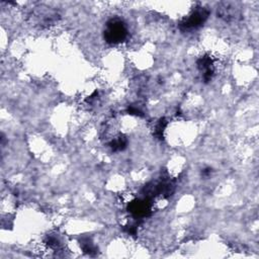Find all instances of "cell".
Listing matches in <instances>:
<instances>
[{"instance_id":"cell-1","label":"cell","mask_w":259,"mask_h":259,"mask_svg":"<svg viewBox=\"0 0 259 259\" xmlns=\"http://www.w3.org/2000/svg\"><path fill=\"white\" fill-rule=\"evenodd\" d=\"M128 38V29L126 24L120 19H113L107 24L105 39L108 43L117 45L126 41Z\"/></svg>"},{"instance_id":"cell-2","label":"cell","mask_w":259,"mask_h":259,"mask_svg":"<svg viewBox=\"0 0 259 259\" xmlns=\"http://www.w3.org/2000/svg\"><path fill=\"white\" fill-rule=\"evenodd\" d=\"M209 11L205 8H197L195 11L191 13L188 18L184 19L181 24L180 28L182 31H194L200 29L208 20L209 18Z\"/></svg>"},{"instance_id":"cell-3","label":"cell","mask_w":259,"mask_h":259,"mask_svg":"<svg viewBox=\"0 0 259 259\" xmlns=\"http://www.w3.org/2000/svg\"><path fill=\"white\" fill-rule=\"evenodd\" d=\"M199 69L203 74V78L206 82L212 80L215 74V63L210 56H204L198 61Z\"/></svg>"},{"instance_id":"cell-4","label":"cell","mask_w":259,"mask_h":259,"mask_svg":"<svg viewBox=\"0 0 259 259\" xmlns=\"http://www.w3.org/2000/svg\"><path fill=\"white\" fill-rule=\"evenodd\" d=\"M218 16L226 22L236 21L239 17V11L233 4L224 3L218 8Z\"/></svg>"},{"instance_id":"cell-5","label":"cell","mask_w":259,"mask_h":259,"mask_svg":"<svg viewBox=\"0 0 259 259\" xmlns=\"http://www.w3.org/2000/svg\"><path fill=\"white\" fill-rule=\"evenodd\" d=\"M130 212L137 218H143L148 216L151 212V204L149 202L144 201H135L132 202L129 207Z\"/></svg>"},{"instance_id":"cell-6","label":"cell","mask_w":259,"mask_h":259,"mask_svg":"<svg viewBox=\"0 0 259 259\" xmlns=\"http://www.w3.org/2000/svg\"><path fill=\"white\" fill-rule=\"evenodd\" d=\"M127 144H128V141L126 137L118 136L111 141L110 147L113 149V151H123L127 147Z\"/></svg>"},{"instance_id":"cell-7","label":"cell","mask_w":259,"mask_h":259,"mask_svg":"<svg viewBox=\"0 0 259 259\" xmlns=\"http://www.w3.org/2000/svg\"><path fill=\"white\" fill-rule=\"evenodd\" d=\"M165 127H166V121L164 119H161L155 127V136L157 138H162L163 137V132H164Z\"/></svg>"}]
</instances>
